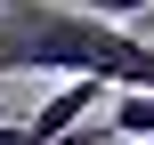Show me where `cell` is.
<instances>
[{
    "instance_id": "6da1fadb",
    "label": "cell",
    "mask_w": 154,
    "mask_h": 145,
    "mask_svg": "<svg viewBox=\"0 0 154 145\" xmlns=\"http://www.w3.org/2000/svg\"><path fill=\"white\" fill-rule=\"evenodd\" d=\"M57 73V81H106V89H154V40L130 24H106L89 8L57 0H0V81Z\"/></svg>"
},
{
    "instance_id": "7a4b0ae2",
    "label": "cell",
    "mask_w": 154,
    "mask_h": 145,
    "mask_svg": "<svg viewBox=\"0 0 154 145\" xmlns=\"http://www.w3.org/2000/svg\"><path fill=\"white\" fill-rule=\"evenodd\" d=\"M106 105H114V121H97V137H130V145L154 137V89H114Z\"/></svg>"
},
{
    "instance_id": "3957f363",
    "label": "cell",
    "mask_w": 154,
    "mask_h": 145,
    "mask_svg": "<svg viewBox=\"0 0 154 145\" xmlns=\"http://www.w3.org/2000/svg\"><path fill=\"white\" fill-rule=\"evenodd\" d=\"M81 8H89V16H106V24H130V16L154 8V0H81Z\"/></svg>"
},
{
    "instance_id": "277c9868",
    "label": "cell",
    "mask_w": 154,
    "mask_h": 145,
    "mask_svg": "<svg viewBox=\"0 0 154 145\" xmlns=\"http://www.w3.org/2000/svg\"><path fill=\"white\" fill-rule=\"evenodd\" d=\"M0 145H32V129L24 121H0Z\"/></svg>"
}]
</instances>
